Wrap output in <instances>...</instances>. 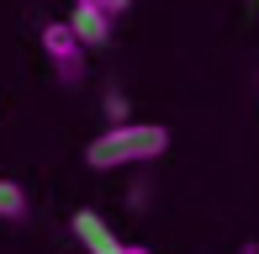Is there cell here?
<instances>
[{
  "mask_svg": "<svg viewBox=\"0 0 259 254\" xmlns=\"http://www.w3.org/2000/svg\"><path fill=\"white\" fill-rule=\"evenodd\" d=\"M42 53H48L58 85H79V79H85V48H79V37L69 32V21H48V27H42Z\"/></svg>",
  "mask_w": 259,
  "mask_h": 254,
  "instance_id": "7a4b0ae2",
  "label": "cell"
},
{
  "mask_svg": "<svg viewBox=\"0 0 259 254\" xmlns=\"http://www.w3.org/2000/svg\"><path fill=\"white\" fill-rule=\"evenodd\" d=\"M238 254H259V244H243V249H238Z\"/></svg>",
  "mask_w": 259,
  "mask_h": 254,
  "instance_id": "9c48e42d",
  "label": "cell"
},
{
  "mask_svg": "<svg viewBox=\"0 0 259 254\" xmlns=\"http://www.w3.org/2000/svg\"><path fill=\"white\" fill-rule=\"evenodd\" d=\"M74 6H96V11H106V16L116 21V16L127 11V6H133V0H74Z\"/></svg>",
  "mask_w": 259,
  "mask_h": 254,
  "instance_id": "52a82bcc",
  "label": "cell"
},
{
  "mask_svg": "<svg viewBox=\"0 0 259 254\" xmlns=\"http://www.w3.org/2000/svg\"><path fill=\"white\" fill-rule=\"evenodd\" d=\"M106 117H111V127L127 122V96H122V90H106Z\"/></svg>",
  "mask_w": 259,
  "mask_h": 254,
  "instance_id": "8992f818",
  "label": "cell"
},
{
  "mask_svg": "<svg viewBox=\"0 0 259 254\" xmlns=\"http://www.w3.org/2000/svg\"><path fill=\"white\" fill-rule=\"evenodd\" d=\"M32 206H27V191L16 180H0V223H21Z\"/></svg>",
  "mask_w": 259,
  "mask_h": 254,
  "instance_id": "5b68a950",
  "label": "cell"
},
{
  "mask_svg": "<svg viewBox=\"0 0 259 254\" xmlns=\"http://www.w3.org/2000/svg\"><path fill=\"white\" fill-rule=\"evenodd\" d=\"M127 254H154V249H143V244H127Z\"/></svg>",
  "mask_w": 259,
  "mask_h": 254,
  "instance_id": "ba28073f",
  "label": "cell"
},
{
  "mask_svg": "<svg viewBox=\"0 0 259 254\" xmlns=\"http://www.w3.org/2000/svg\"><path fill=\"white\" fill-rule=\"evenodd\" d=\"M74 238H79V249L85 254H127V244L111 233V223H106L101 212H74Z\"/></svg>",
  "mask_w": 259,
  "mask_h": 254,
  "instance_id": "3957f363",
  "label": "cell"
},
{
  "mask_svg": "<svg viewBox=\"0 0 259 254\" xmlns=\"http://www.w3.org/2000/svg\"><path fill=\"white\" fill-rule=\"evenodd\" d=\"M164 148H169V127H159V122H116V127L90 138L85 164L90 170H133V164H154Z\"/></svg>",
  "mask_w": 259,
  "mask_h": 254,
  "instance_id": "6da1fadb",
  "label": "cell"
},
{
  "mask_svg": "<svg viewBox=\"0 0 259 254\" xmlns=\"http://www.w3.org/2000/svg\"><path fill=\"white\" fill-rule=\"evenodd\" d=\"M69 32L79 37V48H106L111 43V16L96 6H74L69 11Z\"/></svg>",
  "mask_w": 259,
  "mask_h": 254,
  "instance_id": "277c9868",
  "label": "cell"
}]
</instances>
